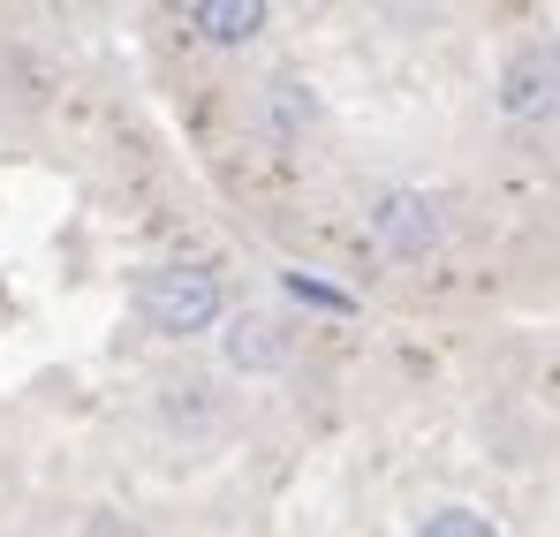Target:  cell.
I'll list each match as a JSON object with an SVG mask.
<instances>
[{"label":"cell","mask_w":560,"mask_h":537,"mask_svg":"<svg viewBox=\"0 0 560 537\" xmlns=\"http://www.w3.org/2000/svg\"><path fill=\"white\" fill-rule=\"evenodd\" d=\"M137 311H144V326L152 334H167V341H183V334H205V326H220V280L205 266H160L144 272V288H137Z\"/></svg>","instance_id":"obj_1"},{"label":"cell","mask_w":560,"mask_h":537,"mask_svg":"<svg viewBox=\"0 0 560 537\" xmlns=\"http://www.w3.org/2000/svg\"><path fill=\"white\" fill-rule=\"evenodd\" d=\"M372 235H378V250H386L394 266H424V258H440V243H447L440 205H432L424 189H386L372 205Z\"/></svg>","instance_id":"obj_2"},{"label":"cell","mask_w":560,"mask_h":537,"mask_svg":"<svg viewBox=\"0 0 560 537\" xmlns=\"http://www.w3.org/2000/svg\"><path fill=\"white\" fill-rule=\"evenodd\" d=\"M500 114L508 121H560V46H523L500 69Z\"/></svg>","instance_id":"obj_3"},{"label":"cell","mask_w":560,"mask_h":537,"mask_svg":"<svg viewBox=\"0 0 560 537\" xmlns=\"http://www.w3.org/2000/svg\"><path fill=\"white\" fill-rule=\"evenodd\" d=\"M220 357H228V371L258 378V371H288L295 341L280 334V318H266V311H243V318H228V334H220Z\"/></svg>","instance_id":"obj_4"},{"label":"cell","mask_w":560,"mask_h":537,"mask_svg":"<svg viewBox=\"0 0 560 537\" xmlns=\"http://www.w3.org/2000/svg\"><path fill=\"white\" fill-rule=\"evenodd\" d=\"M318 121V98L311 84H295V77H273L266 84V137L273 144H303V129Z\"/></svg>","instance_id":"obj_5"},{"label":"cell","mask_w":560,"mask_h":537,"mask_svg":"<svg viewBox=\"0 0 560 537\" xmlns=\"http://www.w3.org/2000/svg\"><path fill=\"white\" fill-rule=\"evenodd\" d=\"M189 23H197L205 38H220V46H243V38L266 31V8H258V0H197Z\"/></svg>","instance_id":"obj_6"},{"label":"cell","mask_w":560,"mask_h":537,"mask_svg":"<svg viewBox=\"0 0 560 537\" xmlns=\"http://www.w3.org/2000/svg\"><path fill=\"white\" fill-rule=\"evenodd\" d=\"M417 537H500V530H492V515H477V507H440V515H424Z\"/></svg>","instance_id":"obj_7"},{"label":"cell","mask_w":560,"mask_h":537,"mask_svg":"<svg viewBox=\"0 0 560 537\" xmlns=\"http://www.w3.org/2000/svg\"><path fill=\"white\" fill-rule=\"evenodd\" d=\"M288 295H303V303H326V311H341L349 295H334V288H318V280H303V272H288Z\"/></svg>","instance_id":"obj_8"}]
</instances>
